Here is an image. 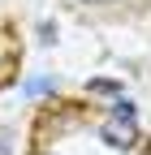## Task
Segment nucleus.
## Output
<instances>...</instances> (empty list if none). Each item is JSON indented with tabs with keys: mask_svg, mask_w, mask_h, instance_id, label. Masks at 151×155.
Here are the masks:
<instances>
[{
	"mask_svg": "<svg viewBox=\"0 0 151 155\" xmlns=\"http://www.w3.org/2000/svg\"><path fill=\"white\" fill-rule=\"evenodd\" d=\"M112 116H117V121H134V104H129V99H117V104H112Z\"/></svg>",
	"mask_w": 151,
	"mask_h": 155,
	"instance_id": "3",
	"label": "nucleus"
},
{
	"mask_svg": "<svg viewBox=\"0 0 151 155\" xmlns=\"http://www.w3.org/2000/svg\"><path fill=\"white\" fill-rule=\"evenodd\" d=\"M91 91H95V95H121V82H112V78H95Z\"/></svg>",
	"mask_w": 151,
	"mask_h": 155,
	"instance_id": "2",
	"label": "nucleus"
},
{
	"mask_svg": "<svg viewBox=\"0 0 151 155\" xmlns=\"http://www.w3.org/2000/svg\"><path fill=\"white\" fill-rule=\"evenodd\" d=\"M86 5H91V0H86ZM95 5H104V0H95Z\"/></svg>",
	"mask_w": 151,
	"mask_h": 155,
	"instance_id": "4",
	"label": "nucleus"
},
{
	"mask_svg": "<svg viewBox=\"0 0 151 155\" xmlns=\"http://www.w3.org/2000/svg\"><path fill=\"white\" fill-rule=\"evenodd\" d=\"M104 142L108 147H117V151H129L138 142V129H134V121H117V116H112V121H104Z\"/></svg>",
	"mask_w": 151,
	"mask_h": 155,
	"instance_id": "1",
	"label": "nucleus"
}]
</instances>
